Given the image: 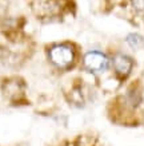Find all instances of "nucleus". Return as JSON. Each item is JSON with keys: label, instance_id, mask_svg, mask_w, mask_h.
<instances>
[{"label": "nucleus", "instance_id": "nucleus-1", "mask_svg": "<svg viewBox=\"0 0 144 146\" xmlns=\"http://www.w3.org/2000/svg\"><path fill=\"white\" fill-rule=\"evenodd\" d=\"M74 48L68 44H56L49 50V59L57 67H68L74 62Z\"/></svg>", "mask_w": 144, "mask_h": 146}, {"label": "nucleus", "instance_id": "nucleus-2", "mask_svg": "<svg viewBox=\"0 0 144 146\" xmlns=\"http://www.w3.org/2000/svg\"><path fill=\"white\" fill-rule=\"evenodd\" d=\"M108 66V59L99 51H91L84 56V67L91 72H101Z\"/></svg>", "mask_w": 144, "mask_h": 146}, {"label": "nucleus", "instance_id": "nucleus-3", "mask_svg": "<svg viewBox=\"0 0 144 146\" xmlns=\"http://www.w3.org/2000/svg\"><path fill=\"white\" fill-rule=\"evenodd\" d=\"M114 68L120 78L128 76L130 72H131V68H132L131 58H128L127 55H123V54L116 55V56L114 58Z\"/></svg>", "mask_w": 144, "mask_h": 146}, {"label": "nucleus", "instance_id": "nucleus-4", "mask_svg": "<svg viewBox=\"0 0 144 146\" xmlns=\"http://www.w3.org/2000/svg\"><path fill=\"white\" fill-rule=\"evenodd\" d=\"M127 42L132 47H139L140 43H141V38L139 35H136V34H131V35L127 36Z\"/></svg>", "mask_w": 144, "mask_h": 146}]
</instances>
